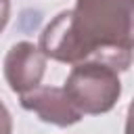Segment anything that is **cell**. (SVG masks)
Masks as SVG:
<instances>
[{
	"label": "cell",
	"instance_id": "cell-1",
	"mask_svg": "<svg viewBox=\"0 0 134 134\" xmlns=\"http://www.w3.org/2000/svg\"><path fill=\"white\" fill-rule=\"evenodd\" d=\"M38 48L59 63L98 61L126 71L134 63V0H75L46 23Z\"/></svg>",
	"mask_w": 134,
	"mask_h": 134
},
{
	"label": "cell",
	"instance_id": "cell-2",
	"mask_svg": "<svg viewBox=\"0 0 134 134\" xmlns=\"http://www.w3.org/2000/svg\"><path fill=\"white\" fill-rule=\"evenodd\" d=\"M63 90L82 115H100L115 107L121 96V82L113 67L88 61L73 65Z\"/></svg>",
	"mask_w": 134,
	"mask_h": 134
},
{
	"label": "cell",
	"instance_id": "cell-3",
	"mask_svg": "<svg viewBox=\"0 0 134 134\" xmlns=\"http://www.w3.org/2000/svg\"><path fill=\"white\" fill-rule=\"evenodd\" d=\"M44 71H46V57L36 44L23 40L8 48L4 57V80L8 88L19 96L36 90L42 84Z\"/></svg>",
	"mask_w": 134,
	"mask_h": 134
},
{
	"label": "cell",
	"instance_id": "cell-4",
	"mask_svg": "<svg viewBox=\"0 0 134 134\" xmlns=\"http://www.w3.org/2000/svg\"><path fill=\"white\" fill-rule=\"evenodd\" d=\"M19 103L25 111L36 113L42 121L59 126V128L73 126L84 117L77 111V107L71 103L67 92L57 86H38L36 90L21 94Z\"/></svg>",
	"mask_w": 134,
	"mask_h": 134
},
{
	"label": "cell",
	"instance_id": "cell-5",
	"mask_svg": "<svg viewBox=\"0 0 134 134\" xmlns=\"http://www.w3.org/2000/svg\"><path fill=\"white\" fill-rule=\"evenodd\" d=\"M0 134H13V117L2 100H0Z\"/></svg>",
	"mask_w": 134,
	"mask_h": 134
},
{
	"label": "cell",
	"instance_id": "cell-6",
	"mask_svg": "<svg viewBox=\"0 0 134 134\" xmlns=\"http://www.w3.org/2000/svg\"><path fill=\"white\" fill-rule=\"evenodd\" d=\"M8 19H10V0H0V34L4 31Z\"/></svg>",
	"mask_w": 134,
	"mask_h": 134
},
{
	"label": "cell",
	"instance_id": "cell-7",
	"mask_svg": "<svg viewBox=\"0 0 134 134\" xmlns=\"http://www.w3.org/2000/svg\"><path fill=\"white\" fill-rule=\"evenodd\" d=\"M124 134H134V100L130 103L128 113H126V128H124Z\"/></svg>",
	"mask_w": 134,
	"mask_h": 134
}]
</instances>
